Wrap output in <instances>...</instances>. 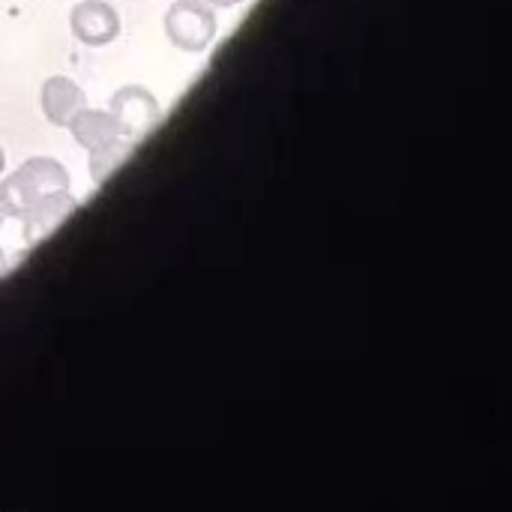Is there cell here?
<instances>
[{"label": "cell", "instance_id": "3957f363", "mask_svg": "<svg viewBox=\"0 0 512 512\" xmlns=\"http://www.w3.org/2000/svg\"><path fill=\"white\" fill-rule=\"evenodd\" d=\"M75 210H78V201L69 195V189H66V192H51V195L36 198L33 207L21 216V222H24V231H21L24 246L33 249V246L45 243L57 228L66 225V219L75 216Z\"/></svg>", "mask_w": 512, "mask_h": 512}, {"label": "cell", "instance_id": "7a4b0ae2", "mask_svg": "<svg viewBox=\"0 0 512 512\" xmlns=\"http://www.w3.org/2000/svg\"><path fill=\"white\" fill-rule=\"evenodd\" d=\"M108 111L114 114V120H117L123 138H144V135H150V132L159 126V120H162V108H159L156 96H153L147 87H138V84L120 87V90L111 96Z\"/></svg>", "mask_w": 512, "mask_h": 512}, {"label": "cell", "instance_id": "52a82bcc", "mask_svg": "<svg viewBox=\"0 0 512 512\" xmlns=\"http://www.w3.org/2000/svg\"><path fill=\"white\" fill-rule=\"evenodd\" d=\"M75 138V144H81L84 150H96L114 138H120V126L114 120L111 111H96V108H81L69 126H66Z\"/></svg>", "mask_w": 512, "mask_h": 512}, {"label": "cell", "instance_id": "8fae6325", "mask_svg": "<svg viewBox=\"0 0 512 512\" xmlns=\"http://www.w3.org/2000/svg\"><path fill=\"white\" fill-rule=\"evenodd\" d=\"M6 273V255H3V249H0V276Z\"/></svg>", "mask_w": 512, "mask_h": 512}, {"label": "cell", "instance_id": "9c48e42d", "mask_svg": "<svg viewBox=\"0 0 512 512\" xmlns=\"http://www.w3.org/2000/svg\"><path fill=\"white\" fill-rule=\"evenodd\" d=\"M33 195L27 192V186L21 183V177L12 171L6 180H0V213L3 219H21L30 207H33Z\"/></svg>", "mask_w": 512, "mask_h": 512}, {"label": "cell", "instance_id": "4fadbf2b", "mask_svg": "<svg viewBox=\"0 0 512 512\" xmlns=\"http://www.w3.org/2000/svg\"><path fill=\"white\" fill-rule=\"evenodd\" d=\"M0 225H3V213H0Z\"/></svg>", "mask_w": 512, "mask_h": 512}, {"label": "cell", "instance_id": "ba28073f", "mask_svg": "<svg viewBox=\"0 0 512 512\" xmlns=\"http://www.w3.org/2000/svg\"><path fill=\"white\" fill-rule=\"evenodd\" d=\"M132 153H135V144H132V138H123V135L102 144V147H96V150H90V177L96 183L111 180L132 159Z\"/></svg>", "mask_w": 512, "mask_h": 512}, {"label": "cell", "instance_id": "8992f818", "mask_svg": "<svg viewBox=\"0 0 512 512\" xmlns=\"http://www.w3.org/2000/svg\"><path fill=\"white\" fill-rule=\"evenodd\" d=\"M15 174L21 177V183L27 186V192L33 198L51 195V192H66L69 189V171L63 162L48 159V156H33L27 162H21L15 168Z\"/></svg>", "mask_w": 512, "mask_h": 512}, {"label": "cell", "instance_id": "30bf717a", "mask_svg": "<svg viewBox=\"0 0 512 512\" xmlns=\"http://www.w3.org/2000/svg\"><path fill=\"white\" fill-rule=\"evenodd\" d=\"M204 3H210V6H225V9H228V6H240L243 0H204Z\"/></svg>", "mask_w": 512, "mask_h": 512}, {"label": "cell", "instance_id": "5b68a950", "mask_svg": "<svg viewBox=\"0 0 512 512\" xmlns=\"http://www.w3.org/2000/svg\"><path fill=\"white\" fill-rule=\"evenodd\" d=\"M42 114L48 117V123H54V126H69V120L81 111V108H87V96H84V90L72 81V78H66V75H51L45 84H42Z\"/></svg>", "mask_w": 512, "mask_h": 512}, {"label": "cell", "instance_id": "277c9868", "mask_svg": "<svg viewBox=\"0 0 512 512\" xmlns=\"http://www.w3.org/2000/svg\"><path fill=\"white\" fill-rule=\"evenodd\" d=\"M69 27L72 36L84 45H108L120 33V15L111 3L105 0H81L69 12Z\"/></svg>", "mask_w": 512, "mask_h": 512}, {"label": "cell", "instance_id": "7c38bea8", "mask_svg": "<svg viewBox=\"0 0 512 512\" xmlns=\"http://www.w3.org/2000/svg\"><path fill=\"white\" fill-rule=\"evenodd\" d=\"M3 168H6V153H3V147H0V174H3Z\"/></svg>", "mask_w": 512, "mask_h": 512}, {"label": "cell", "instance_id": "6da1fadb", "mask_svg": "<svg viewBox=\"0 0 512 512\" xmlns=\"http://www.w3.org/2000/svg\"><path fill=\"white\" fill-rule=\"evenodd\" d=\"M216 30H219L216 12L204 0H177L165 12V33L171 45H177L180 51L189 54L207 51L210 42L216 39Z\"/></svg>", "mask_w": 512, "mask_h": 512}]
</instances>
